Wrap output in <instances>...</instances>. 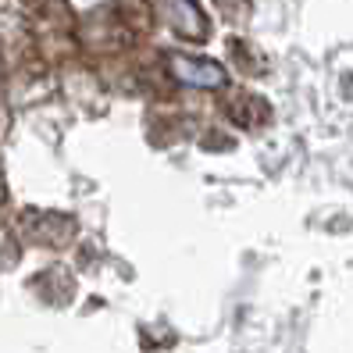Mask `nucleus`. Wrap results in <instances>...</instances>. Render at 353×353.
I'll return each mask as SVG.
<instances>
[{
  "label": "nucleus",
  "mask_w": 353,
  "mask_h": 353,
  "mask_svg": "<svg viewBox=\"0 0 353 353\" xmlns=\"http://www.w3.org/2000/svg\"><path fill=\"white\" fill-rule=\"evenodd\" d=\"M161 14H164V22H168V29H175L185 39H207L211 36V22H207V14L196 0H164Z\"/></svg>",
  "instance_id": "nucleus-2"
},
{
  "label": "nucleus",
  "mask_w": 353,
  "mask_h": 353,
  "mask_svg": "<svg viewBox=\"0 0 353 353\" xmlns=\"http://www.w3.org/2000/svg\"><path fill=\"white\" fill-rule=\"evenodd\" d=\"M172 75L179 82H185V86L193 90H218L228 82V72L218 65V61L211 57H193V54H172Z\"/></svg>",
  "instance_id": "nucleus-1"
}]
</instances>
